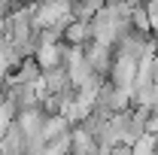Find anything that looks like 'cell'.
Segmentation results:
<instances>
[{
	"mask_svg": "<svg viewBox=\"0 0 158 155\" xmlns=\"http://www.w3.org/2000/svg\"><path fill=\"white\" fill-rule=\"evenodd\" d=\"M24 152H27V137L19 125H12L6 137L0 140V155H24Z\"/></svg>",
	"mask_w": 158,
	"mask_h": 155,
	"instance_id": "3",
	"label": "cell"
},
{
	"mask_svg": "<svg viewBox=\"0 0 158 155\" xmlns=\"http://www.w3.org/2000/svg\"><path fill=\"white\" fill-rule=\"evenodd\" d=\"M46 119H49V113L43 110V103H37V107L19 110L15 125L24 131V137H27V140H34V137H43V125H46Z\"/></svg>",
	"mask_w": 158,
	"mask_h": 155,
	"instance_id": "1",
	"label": "cell"
},
{
	"mask_svg": "<svg viewBox=\"0 0 158 155\" xmlns=\"http://www.w3.org/2000/svg\"><path fill=\"white\" fill-rule=\"evenodd\" d=\"M70 3H73V6H76V3H79V0H70Z\"/></svg>",
	"mask_w": 158,
	"mask_h": 155,
	"instance_id": "10",
	"label": "cell"
},
{
	"mask_svg": "<svg viewBox=\"0 0 158 155\" xmlns=\"http://www.w3.org/2000/svg\"><path fill=\"white\" fill-rule=\"evenodd\" d=\"M110 155H134V146H128V143H118L110 149Z\"/></svg>",
	"mask_w": 158,
	"mask_h": 155,
	"instance_id": "6",
	"label": "cell"
},
{
	"mask_svg": "<svg viewBox=\"0 0 158 155\" xmlns=\"http://www.w3.org/2000/svg\"><path fill=\"white\" fill-rule=\"evenodd\" d=\"M98 149H100V143L82 125H76L70 131V155H98Z\"/></svg>",
	"mask_w": 158,
	"mask_h": 155,
	"instance_id": "2",
	"label": "cell"
},
{
	"mask_svg": "<svg viewBox=\"0 0 158 155\" xmlns=\"http://www.w3.org/2000/svg\"><path fill=\"white\" fill-rule=\"evenodd\" d=\"M0 94H6V76H0Z\"/></svg>",
	"mask_w": 158,
	"mask_h": 155,
	"instance_id": "7",
	"label": "cell"
},
{
	"mask_svg": "<svg viewBox=\"0 0 158 155\" xmlns=\"http://www.w3.org/2000/svg\"><path fill=\"white\" fill-rule=\"evenodd\" d=\"M70 131H73V125L67 122V116H64V113H55V116L46 119V125H43V140H46V143H55L58 137L70 134Z\"/></svg>",
	"mask_w": 158,
	"mask_h": 155,
	"instance_id": "4",
	"label": "cell"
},
{
	"mask_svg": "<svg viewBox=\"0 0 158 155\" xmlns=\"http://www.w3.org/2000/svg\"><path fill=\"white\" fill-rule=\"evenodd\" d=\"M3 100H6V94H0V103H3Z\"/></svg>",
	"mask_w": 158,
	"mask_h": 155,
	"instance_id": "9",
	"label": "cell"
},
{
	"mask_svg": "<svg viewBox=\"0 0 158 155\" xmlns=\"http://www.w3.org/2000/svg\"><path fill=\"white\" fill-rule=\"evenodd\" d=\"M98 155H110V149H103V146H100V149H98Z\"/></svg>",
	"mask_w": 158,
	"mask_h": 155,
	"instance_id": "8",
	"label": "cell"
},
{
	"mask_svg": "<svg viewBox=\"0 0 158 155\" xmlns=\"http://www.w3.org/2000/svg\"><path fill=\"white\" fill-rule=\"evenodd\" d=\"M64 43L67 46H85V43H91V21L73 19L70 27H67V34H64Z\"/></svg>",
	"mask_w": 158,
	"mask_h": 155,
	"instance_id": "5",
	"label": "cell"
}]
</instances>
